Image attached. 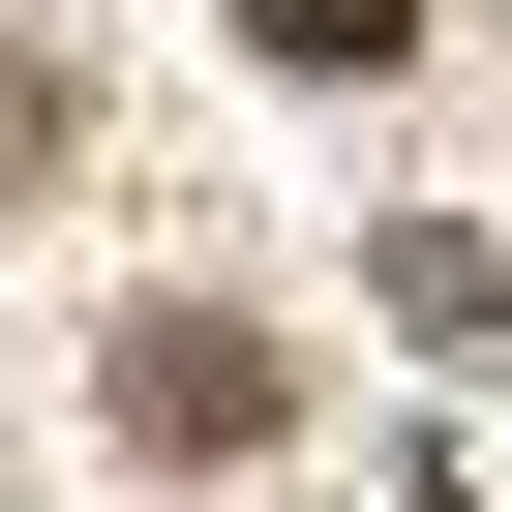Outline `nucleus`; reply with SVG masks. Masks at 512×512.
Segmentation results:
<instances>
[{
    "instance_id": "f257e3e1",
    "label": "nucleus",
    "mask_w": 512,
    "mask_h": 512,
    "mask_svg": "<svg viewBox=\"0 0 512 512\" xmlns=\"http://www.w3.org/2000/svg\"><path fill=\"white\" fill-rule=\"evenodd\" d=\"M272 422H302V362L241 332V302H151L121 332V452H272Z\"/></svg>"
},
{
    "instance_id": "f03ea898",
    "label": "nucleus",
    "mask_w": 512,
    "mask_h": 512,
    "mask_svg": "<svg viewBox=\"0 0 512 512\" xmlns=\"http://www.w3.org/2000/svg\"><path fill=\"white\" fill-rule=\"evenodd\" d=\"M241 61H272V91H392V61H422V0H241Z\"/></svg>"
}]
</instances>
